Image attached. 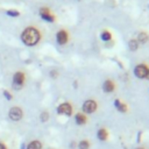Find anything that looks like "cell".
Listing matches in <instances>:
<instances>
[{"mask_svg":"<svg viewBox=\"0 0 149 149\" xmlns=\"http://www.w3.org/2000/svg\"><path fill=\"white\" fill-rule=\"evenodd\" d=\"M97 136H98V139H99V140H101V141L106 140V139H107V132H106V129H104V128L99 129V130H98Z\"/></svg>","mask_w":149,"mask_h":149,"instance_id":"4fadbf2b","label":"cell"},{"mask_svg":"<svg viewBox=\"0 0 149 149\" xmlns=\"http://www.w3.org/2000/svg\"><path fill=\"white\" fill-rule=\"evenodd\" d=\"M21 147H22L21 149H26V144H24V143H22V146H21Z\"/></svg>","mask_w":149,"mask_h":149,"instance_id":"603a6c76","label":"cell"},{"mask_svg":"<svg viewBox=\"0 0 149 149\" xmlns=\"http://www.w3.org/2000/svg\"><path fill=\"white\" fill-rule=\"evenodd\" d=\"M40 37H41V35H40L38 30L34 27L26 28L21 34V40L27 45H35L40 41Z\"/></svg>","mask_w":149,"mask_h":149,"instance_id":"6da1fadb","label":"cell"},{"mask_svg":"<svg viewBox=\"0 0 149 149\" xmlns=\"http://www.w3.org/2000/svg\"><path fill=\"white\" fill-rule=\"evenodd\" d=\"M2 93H3V97H5V98H6L8 101H10V100L13 99V95L10 94V92H9V91H7V90H3V92H2Z\"/></svg>","mask_w":149,"mask_h":149,"instance_id":"ffe728a7","label":"cell"},{"mask_svg":"<svg viewBox=\"0 0 149 149\" xmlns=\"http://www.w3.org/2000/svg\"><path fill=\"white\" fill-rule=\"evenodd\" d=\"M26 80V76L22 71H17L13 76V87L15 90H21Z\"/></svg>","mask_w":149,"mask_h":149,"instance_id":"3957f363","label":"cell"},{"mask_svg":"<svg viewBox=\"0 0 149 149\" xmlns=\"http://www.w3.org/2000/svg\"><path fill=\"white\" fill-rule=\"evenodd\" d=\"M8 118H9L10 121H14V122L20 121L23 118V111H22V108L19 107V106L10 107L9 111H8Z\"/></svg>","mask_w":149,"mask_h":149,"instance_id":"7a4b0ae2","label":"cell"},{"mask_svg":"<svg viewBox=\"0 0 149 149\" xmlns=\"http://www.w3.org/2000/svg\"><path fill=\"white\" fill-rule=\"evenodd\" d=\"M100 37H101L102 41H109V40L112 38V35H111V33H108V31L105 30V31L101 33V36H100Z\"/></svg>","mask_w":149,"mask_h":149,"instance_id":"2e32d148","label":"cell"},{"mask_svg":"<svg viewBox=\"0 0 149 149\" xmlns=\"http://www.w3.org/2000/svg\"><path fill=\"white\" fill-rule=\"evenodd\" d=\"M0 149H8V146H7L5 142L0 141Z\"/></svg>","mask_w":149,"mask_h":149,"instance_id":"44dd1931","label":"cell"},{"mask_svg":"<svg viewBox=\"0 0 149 149\" xmlns=\"http://www.w3.org/2000/svg\"><path fill=\"white\" fill-rule=\"evenodd\" d=\"M102 88L105 92H112L114 90V83L112 80H106V81H104Z\"/></svg>","mask_w":149,"mask_h":149,"instance_id":"30bf717a","label":"cell"},{"mask_svg":"<svg viewBox=\"0 0 149 149\" xmlns=\"http://www.w3.org/2000/svg\"><path fill=\"white\" fill-rule=\"evenodd\" d=\"M78 147H79V149H88L90 143H88V141H87V140H83V141H80V142H79Z\"/></svg>","mask_w":149,"mask_h":149,"instance_id":"e0dca14e","label":"cell"},{"mask_svg":"<svg viewBox=\"0 0 149 149\" xmlns=\"http://www.w3.org/2000/svg\"><path fill=\"white\" fill-rule=\"evenodd\" d=\"M42 148H43V144L38 140H33L28 144H26V149H42Z\"/></svg>","mask_w":149,"mask_h":149,"instance_id":"9c48e42d","label":"cell"},{"mask_svg":"<svg viewBox=\"0 0 149 149\" xmlns=\"http://www.w3.org/2000/svg\"><path fill=\"white\" fill-rule=\"evenodd\" d=\"M134 73L137 78H146L147 73H148V69L144 64H139V65H136V68L134 70Z\"/></svg>","mask_w":149,"mask_h":149,"instance_id":"277c9868","label":"cell"},{"mask_svg":"<svg viewBox=\"0 0 149 149\" xmlns=\"http://www.w3.org/2000/svg\"><path fill=\"white\" fill-rule=\"evenodd\" d=\"M128 47H129V49L130 50H136L137 49V41H135V40H130L129 41V43H128Z\"/></svg>","mask_w":149,"mask_h":149,"instance_id":"ac0fdd59","label":"cell"},{"mask_svg":"<svg viewBox=\"0 0 149 149\" xmlns=\"http://www.w3.org/2000/svg\"><path fill=\"white\" fill-rule=\"evenodd\" d=\"M56 40L58 44H65L68 42V33L65 30H59L56 35Z\"/></svg>","mask_w":149,"mask_h":149,"instance_id":"ba28073f","label":"cell"},{"mask_svg":"<svg viewBox=\"0 0 149 149\" xmlns=\"http://www.w3.org/2000/svg\"><path fill=\"white\" fill-rule=\"evenodd\" d=\"M50 76H51L52 78H56V77L58 76V72H57V71H55V70H52V71L50 72Z\"/></svg>","mask_w":149,"mask_h":149,"instance_id":"7402d4cb","label":"cell"},{"mask_svg":"<svg viewBox=\"0 0 149 149\" xmlns=\"http://www.w3.org/2000/svg\"><path fill=\"white\" fill-rule=\"evenodd\" d=\"M57 112L59 114H63V115H71L72 113V107L69 102H64V104H61L58 107H57Z\"/></svg>","mask_w":149,"mask_h":149,"instance_id":"5b68a950","label":"cell"},{"mask_svg":"<svg viewBox=\"0 0 149 149\" xmlns=\"http://www.w3.org/2000/svg\"><path fill=\"white\" fill-rule=\"evenodd\" d=\"M6 14H7V15H9V16H13V17H15V16H19V15H20L19 10H15V9H8V10H6Z\"/></svg>","mask_w":149,"mask_h":149,"instance_id":"d6986e66","label":"cell"},{"mask_svg":"<svg viewBox=\"0 0 149 149\" xmlns=\"http://www.w3.org/2000/svg\"><path fill=\"white\" fill-rule=\"evenodd\" d=\"M97 109V102L94 100H86L83 104V111L85 113H93Z\"/></svg>","mask_w":149,"mask_h":149,"instance_id":"8992f818","label":"cell"},{"mask_svg":"<svg viewBox=\"0 0 149 149\" xmlns=\"http://www.w3.org/2000/svg\"><path fill=\"white\" fill-rule=\"evenodd\" d=\"M114 105H115V107H116L120 112H126V111H127L126 105H125V104H122V102H120V100H118V99L114 101Z\"/></svg>","mask_w":149,"mask_h":149,"instance_id":"8fae6325","label":"cell"},{"mask_svg":"<svg viewBox=\"0 0 149 149\" xmlns=\"http://www.w3.org/2000/svg\"><path fill=\"white\" fill-rule=\"evenodd\" d=\"M136 149H144V148H142V147H139V148H136Z\"/></svg>","mask_w":149,"mask_h":149,"instance_id":"d4e9b609","label":"cell"},{"mask_svg":"<svg viewBox=\"0 0 149 149\" xmlns=\"http://www.w3.org/2000/svg\"><path fill=\"white\" fill-rule=\"evenodd\" d=\"M147 78L149 79V70H148V73H147Z\"/></svg>","mask_w":149,"mask_h":149,"instance_id":"cb8c5ba5","label":"cell"},{"mask_svg":"<svg viewBox=\"0 0 149 149\" xmlns=\"http://www.w3.org/2000/svg\"><path fill=\"white\" fill-rule=\"evenodd\" d=\"M85 122H86L85 115H83V114H80V113L76 114V123H78V125H84Z\"/></svg>","mask_w":149,"mask_h":149,"instance_id":"7c38bea8","label":"cell"},{"mask_svg":"<svg viewBox=\"0 0 149 149\" xmlns=\"http://www.w3.org/2000/svg\"><path fill=\"white\" fill-rule=\"evenodd\" d=\"M40 15H41V17H42L43 20H45V21H48V22H54V21H55L54 15H51L50 12H49V9L45 8V7H42V8L40 9Z\"/></svg>","mask_w":149,"mask_h":149,"instance_id":"52a82bcc","label":"cell"},{"mask_svg":"<svg viewBox=\"0 0 149 149\" xmlns=\"http://www.w3.org/2000/svg\"><path fill=\"white\" fill-rule=\"evenodd\" d=\"M40 120H41L42 122H47V121L49 120V113H48L47 111H43V112L40 114Z\"/></svg>","mask_w":149,"mask_h":149,"instance_id":"9a60e30c","label":"cell"},{"mask_svg":"<svg viewBox=\"0 0 149 149\" xmlns=\"http://www.w3.org/2000/svg\"><path fill=\"white\" fill-rule=\"evenodd\" d=\"M137 38H139V42H141V43H146V42L148 41V38H149V37H148V35H147L146 33H143V31H142V33H140V34H139Z\"/></svg>","mask_w":149,"mask_h":149,"instance_id":"5bb4252c","label":"cell"}]
</instances>
